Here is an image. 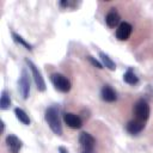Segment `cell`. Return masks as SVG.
Returning a JSON list of instances; mask_svg holds the SVG:
<instances>
[{
  "mask_svg": "<svg viewBox=\"0 0 153 153\" xmlns=\"http://www.w3.org/2000/svg\"><path fill=\"white\" fill-rule=\"evenodd\" d=\"M22 141L13 134H10L6 136V146L10 151V153H19L22 148Z\"/></svg>",
  "mask_w": 153,
  "mask_h": 153,
  "instance_id": "cell-8",
  "label": "cell"
},
{
  "mask_svg": "<svg viewBox=\"0 0 153 153\" xmlns=\"http://www.w3.org/2000/svg\"><path fill=\"white\" fill-rule=\"evenodd\" d=\"M14 115H16V117H17L23 124H25V126H29V124H30V118H29L27 114H26L23 109L16 108V109H14Z\"/></svg>",
  "mask_w": 153,
  "mask_h": 153,
  "instance_id": "cell-15",
  "label": "cell"
},
{
  "mask_svg": "<svg viewBox=\"0 0 153 153\" xmlns=\"http://www.w3.org/2000/svg\"><path fill=\"white\" fill-rule=\"evenodd\" d=\"M50 80L54 85V87L60 91V92H63V93H67L69 92L71 90V81L62 74L60 73H54L50 75Z\"/></svg>",
  "mask_w": 153,
  "mask_h": 153,
  "instance_id": "cell-2",
  "label": "cell"
},
{
  "mask_svg": "<svg viewBox=\"0 0 153 153\" xmlns=\"http://www.w3.org/2000/svg\"><path fill=\"white\" fill-rule=\"evenodd\" d=\"M11 106V98L10 93L7 91L1 92V98H0V109L1 110H7Z\"/></svg>",
  "mask_w": 153,
  "mask_h": 153,
  "instance_id": "cell-16",
  "label": "cell"
},
{
  "mask_svg": "<svg viewBox=\"0 0 153 153\" xmlns=\"http://www.w3.org/2000/svg\"><path fill=\"white\" fill-rule=\"evenodd\" d=\"M25 62H26V65L29 66V68L31 69V73H32L35 84H36V86H37V90L41 91V92L45 91V81H44V79H43V76H42V73L38 71V68L36 67V65H35L31 60L25 59Z\"/></svg>",
  "mask_w": 153,
  "mask_h": 153,
  "instance_id": "cell-4",
  "label": "cell"
},
{
  "mask_svg": "<svg viewBox=\"0 0 153 153\" xmlns=\"http://www.w3.org/2000/svg\"><path fill=\"white\" fill-rule=\"evenodd\" d=\"M131 25L127 22H123L118 25L117 30H116V37L120 39V41H127L131 33Z\"/></svg>",
  "mask_w": 153,
  "mask_h": 153,
  "instance_id": "cell-9",
  "label": "cell"
},
{
  "mask_svg": "<svg viewBox=\"0 0 153 153\" xmlns=\"http://www.w3.org/2000/svg\"><path fill=\"white\" fill-rule=\"evenodd\" d=\"M18 85H19V92H20L23 99H27L29 94H30V79H29L27 72L25 69H23V72H22Z\"/></svg>",
  "mask_w": 153,
  "mask_h": 153,
  "instance_id": "cell-5",
  "label": "cell"
},
{
  "mask_svg": "<svg viewBox=\"0 0 153 153\" xmlns=\"http://www.w3.org/2000/svg\"><path fill=\"white\" fill-rule=\"evenodd\" d=\"M44 118L54 134H56L59 136L62 135V126H61V121H60V116H59V110L56 108H54V106L48 108L45 110Z\"/></svg>",
  "mask_w": 153,
  "mask_h": 153,
  "instance_id": "cell-1",
  "label": "cell"
},
{
  "mask_svg": "<svg viewBox=\"0 0 153 153\" xmlns=\"http://www.w3.org/2000/svg\"><path fill=\"white\" fill-rule=\"evenodd\" d=\"M99 56H100V59H102V65H103V66H105V67H106L108 69H110V71H115V69H116L115 62L109 57L108 54L100 51V53H99Z\"/></svg>",
  "mask_w": 153,
  "mask_h": 153,
  "instance_id": "cell-13",
  "label": "cell"
},
{
  "mask_svg": "<svg viewBox=\"0 0 153 153\" xmlns=\"http://www.w3.org/2000/svg\"><path fill=\"white\" fill-rule=\"evenodd\" d=\"M100 96H102V99H103V100L109 102V103L115 102V100L117 99V94H116L115 90H114L112 87H110L109 85L103 86V88H102V91H100Z\"/></svg>",
  "mask_w": 153,
  "mask_h": 153,
  "instance_id": "cell-11",
  "label": "cell"
},
{
  "mask_svg": "<svg viewBox=\"0 0 153 153\" xmlns=\"http://www.w3.org/2000/svg\"><path fill=\"white\" fill-rule=\"evenodd\" d=\"M143 128H145V122L139 121V120H136V118L129 121V122L127 123V126H126L127 131H128L129 134H133V135L139 134Z\"/></svg>",
  "mask_w": 153,
  "mask_h": 153,
  "instance_id": "cell-10",
  "label": "cell"
},
{
  "mask_svg": "<svg viewBox=\"0 0 153 153\" xmlns=\"http://www.w3.org/2000/svg\"><path fill=\"white\" fill-rule=\"evenodd\" d=\"M59 152H60V153H68V151H67L65 147H62V146L59 147Z\"/></svg>",
  "mask_w": 153,
  "mask_h": 153,
  "instance_id": "cell-19",
  "label": "cell"
},
{
  "mask_svg": "<svg viewBox=\"0 0 153 153\" xmlns=\"http://www.w3.org/2000/svg\"><path fill=\"white\" fill-rule=\"evenodd\" d=\"M4 129H5V126H4V122L1 121V131H4Z\"/></svg>",
  "mask_w": 153,
  "mask_h": 153,
  "instance_id": "cell-20",
  "label": "cell"
},
{
  "mask_svg": "<svg viewBox=\"0 0 153 153\" xmlns=\"http://www.w3.org/2000/svg\"><path fill=\"white\" fill-rule=\"evenodd\" d=\"M12 37H13V39H14V42H16V43H18V44H20V45L25 47V49H27V50H32V45H31L30 43H27V42H26L22 36H19L18 33L12 32Z\"/></svg>",
  "mask_w": 153,
  "mask_h": 153,
  "instance_id": "cell-17",
  "label": "cell"
},
{
  "mask_svg": "<svg viewBox=\"0 0 153 153\" xmlns=\"http://www.w3.org/2000/svg\"><path fill=\"white\" fill-rule=\"evenodd\" d=\"M123 80H124V82H127V84H129V85H135V84L139 82V78L135 75V73L133 72L131 68H129V69L124 73Z\"/></svg>",
  "mask_w": 153,
  "mask_h": 153,
  "instance_id": "cell-14",
  "label": "cell"
},
{
  "mask_svg": "<svg viewBox=\"0 0 153 153\" xmlns=\"http://www.w3.org/2000/svg\"><path fill=\"white\" fill-rule=\"evenodd\" d=\"M149 105L148 103L145 100V99H139L135 105H134V115H135V118L139 120V121H147L148 117H149Z\"/></svg>",
  "mask_w": 153,
  "mask_h": 153,
  "instance_id": "cell-3",
  "label": "cell"
},
{
  "mask_svg": "<svg viewBox=\"0 0 153 153\" xmlns=\"http://www.w3.org/2000/svg\"><path fill=\"white\" fill-rule=\"evenodd\" d=\"M79 143L80 146L82 147L84 151L86 152H92L93 147H94V139L91 134L86 133V131H82L80 135H79Z\"/></svg>",
  "mask_w": 153,
  "mask_h": 153,
  "instance_id": "cell-6",
  "label": "cell"
},
{
  "mask_svg": "<svg viewBox=\"0 0 153 153\" xmlns=\"http://www.w3.org/2000/svg\"><path fill=\"white\" fill-rule=\"evenodd\" d=\"M81 153H91V152H86V151H82Z\"/></svg>",
  "mask_w": 153,
  "mask_h": 153,
  "instance_id": "cell-21",
  "label": "cell"
},
{
  "mask_svg": "<svg viewBox=\"0 0 153 153\" xmlns=\"http://www.w3.org/2000/svg\"><path fill=\"white\" fill-rule=\"evenodd\" d=\"M63 120H65L66 124H67L69 128H72V129H79V128H81V126H82L81 118H80L78 115L72 114V112H66V114L63 115Z\"/></svg>",
  "mask_w": 153,
  "mask_h": 153,
  "instance_id": "cell-7",
  "label": "cell"
},
{
  "mask_svg": "<svg viewBox=\"0 0 153 153\" xmlns=\"http://www.w3.org/2000/svg\"><path fill=\"white\" fill-rule=\"evenodd\" d=\"M105 22H106V24H108L109 27H115V26L118 25V23H120V16H118V13L115 11V8H112V11H110V12L106 14Z\"/></svg>",
  "mask_w": 153,
  "mask_h": 153,
  "instance_id": "cell-12",
  "label": "cell"
},
{
  "mask_svg": "<svg viewBox=\"0 0 153 153\" xmlns=\"http://www.w3.org/2000/svg\"><path fill=\"white\" fill-rule=\"evenodd\" d=\"M87 59H88V61H90L94 67H97V68H99V69H100V68H103V65H102L99 61H97L96 59H93L92 56H87Z\"/></svg>",
  "mask_w": 153,
  "mask_h": 153,
  "instance_id": "cell-18",
  "label": "cell"
}]
</instances>
